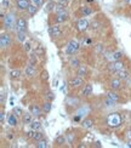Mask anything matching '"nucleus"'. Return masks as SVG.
I'll list each match as a JSON object with an SVG mask.
<instances>
[{"label":"nucleus","mask_w":131,"mask_h":148,"mask_svg":"<svg viewBox=\"0 0 131 148\" xmlns=\"http://www.w3.org/2000/svg\"><path fill=\"white\" fill-rule=\"evenodd\" d=\"M124 57V53L121 51H115L111 55V61H120Z\"/></svg>","instance_id":"19"},{"label":"nucleus","mask_w":131,"mask_h":148,"mask_svg":"<svg viewBox=\"0 0 131 148\" xmlns=\"http://www.w3.org/2000/svg\"><path fill=\"white\" fill-rule=\"evenodd\" d=\"M55 1H49V5L46 6V11H51V10H53L55 9Z\"/></svg>","instance_id":"40"},{"label":"nucleus","mask_w":131,"mask_h":148,"mask_svg":"<svg viewBox=\"0 0 131 148\" xmlns=\"http://www.w3.org/2000/svg\"><path fill=\"white\" fill-rule=\"evenodd\" d=\"M107 96H108V97H111L112 100H114L117 103H118V102L120 101V96H119L118 93L115 92V90H112V91H109V92L107 93Z\"/></svg>","instance_id":"25"},{"label":"nucleus","mask_w":131,"mask_h":148,"mask_svg":"<svg viewBox=\"0 0 131 148\" xmlns=\"http://www.w3.org/2000/svg\"><path fill=\"white\" fill-rule=\"evenodd\" d=\"M49 78H50V75H49V72L45 69L41 72V80H44V82H46V80H49Z\"/></svg>","instance_id":"38"},{"label":"nucleus","mask_w":131,"mask_h":148,"mask_svg":"<svg viewBox=\"0 0 131 148\" xmlns=\"http://www.w3.org/2000/svg\"><path fill=\"white\" fill-rule=\"evenodd\" d=\"M10 44H11L10 35L3 33L1 37H0V46H1V49H5V47H7V46H10Z\"/></svg>","instance_id":"6"},{"label":"nucleus","mask_w":131,"mask_h":148,"mask_svg":"<svg viewBox=\"0 0 131 148\" xmlns=\"http://www.w3.org/2000/svg\"><path fill=\"white\" fill-rule=\"evenodd\" d=\"M0 122H1V124L5 123V112H1V113H0Z\"/></svg>","instance_id":"42"},{"label":"nucleus","mask_w":131,"mask_h":148,"mask_svg":"<svg viewBox=\"0 0 131 148\" xmlns=\"http://www.w3.org/2000/svg\"><path fill=\"white\" fill-rule=\"evenodd\" d=\"M20 30H27V21L24 18H17L16 21V32H20Z\"/></svg>","instance_id":"7"},{"label":"nucleus","mask_w":131,"mask_h":148,"mask_svg":"<svg viewBox=\"0 0 131 148\" xmlns=\"http://www.w3.org/2000/svg\"><path fill=\"white\" fill-rule=\"evenodd\" d=\"M55 3H60V4H65L66 0H55Z\"/></svg>","instance_id":"46"},{"label":"nucleus","mask_w":131,"mask_h":148,"mask_svg":"<svg viewBox=\"0 0 131 148\" xmlns=\"http://www.w3.org/2000/svg\"><path fill=\"white\" fill-rule=\"evenodd\" d=\"M30 1L33 3L34 5H37L38 7H40V6L44 5V0H30Z\"/></svg>","instance_id":"39"},{"label":"nucleus","mask_w":131,"mask_h":148,"mask_svg":"<svg viewBox=\"0 0 131 148\" xmlns=\"http://www.w3.org/2000/svg\"><path fill=\"white\" fill-rule=\"evenodd\" d=\"M69 66L72 67V68H78V67L80 66V61H79V58H76V57H72L70 60H69Z\"/></svg>","instance_id":"26"},{"label":"nucleus","mask_w":131,"mask_h":148,"mask_svg":"<svg viewBox=\"0 0 131 148\" xmlns=\"http://www.w3.org/2000/svg\"><path fill=\"white\" fill-rule=\"evenodd\" d=\"M27 12H28L30 16H34L35 13L38 12V6H37V5H34V4L32 3L30 5L28 6V9H27Z\"/></svg>","instance_id":"24"},{"label":"nucleus","mask_w":131,"mask_h":148,"mask_svg":"<svg viewBox=\"0 0 131 148\" xmlns=\"http://www.w3.org/2000/svg\"><path fill=\"white\" fill-rule=\"evenodd\" d=\"M109 86L112 90H119L121 87V79L120 78H113L109 83Z\"/></svg>","instance_id":"11"},{"label":"nucleus","mask_w":131,"mask_h":148,"mask_svg":"<svg viewBox=\"0 0 131 148\" xmlns=\"http://www.w3.org/2000/svg\"><path fill=\"white\" fill-rule=\"evenodd\" d=\"M66 137L65 136H57L56 140H55V145L56 146H63L66 143Z\"/></svg>","instance_id":"29"},{"label":"nucleus","mask_w":131,"mask_h":148,"mask_svg":"<svg viewBox=\"0 0 131 148\" xmlns=\"http://www.w3.org/2000/svg\"><path fill=\"white\" fill-rule=\"evenodd\" d=\"M23 47H24V50L28 52V51H30V44L29 43H26L24 41V45H23Z\"/></svg>","instance_id":"44"},{"label":"nucleus","mask_w":131,"mask_h":148,"mask_svg":"<svg viewBox=\"0 0 131 148\" xmlns=\"http://www.w3.org/2000/svg\"><path fill=\"white\" fill-rule=\"evenodd\" d=\"M1 6L3 7H9V0H3V1H1Z\"/></svg>","instance_id":"45"},{"label":"nucleus","mask_w":131,"mask_h":148,"mask_svg":"<svg viewBox=\"0 0 131 148\" xmlns=\"http://www.w3.org/2000/svg\"><path fill=\"white\" fill-rule=\"evenodd\" d=\"M107 69L109 73H118L119 70H123L125 69V64H124V62H121L120 61H111V63L107 66Z\"/></svg>","instance_id":"2"},{"label":"nucleus","mask_w":131,"mask_h":148,"mask_svg":"<svg viewBox=\"0 0 131 148\" xmlns=\"http://www.w3.org/2000/svg\"><path fill=\"white\" fill-rule=\"evenodd\" d=\"M41 111H43V108H40L38 105H35V103L29 106V112L35 116H39L40 114H41Z\"/></svg>","instance_id":"13"},{"label":"nucleus","mask_w":131,"mask_h":148,"mask_svg":"<svg viewBox=\"0 0 131 148\" xmlns=\"http://www.w3.org/2000/svg\"><path fill=\"white\" fill-rule=\"evenodd\" d=\"M130 5H131V0H130Z\"/></svg>","instance_id":"52"},{"label":"nucleus","mask_w":131,"mask_h":148,"mask_svg":"<svg viewBox=\"0 0 131 148\" xmlns=\"http://www.w3.org/2000/svg\"><path fill=\"white\" fill-rule=\"evenodd\" d=\"M49 34H50V37H52V38H57L62 34V32H61V29L58 26H52L49 28Z\"/></svg>","instance_id":"9"},{"label":"nucleus","mask_w":131,"mask_h":148,"mask_svg":"<svg viewBox=\"0 0 131 148\" xmlns=\"http://www.w3.org/2000/svg\"><path fill=\"white\" fill-rule=\"evenodd\" d=\"M3 20H4V28L11 29L12 26H13V23H15V17H13L12 13H9V15L4 16Z\"/></svg>","instance_id":"5"},{"label":"nucleus","mask_w":131,"mask_h":148,"mask_svg":"<svg viewBox=\"0 0 131 148\" xmlns=\"http://www.w3.org/2000/svg\"><path fill=\"white\" fill-rule=\"evenodd\" d=\"M20 75H21V70L20 69H12L10 72V77L12 79H17V78H20Z\"/></svg>","instance_id":"35"},{"label":"nucleus","mask_w":131,"mask_h":148,"mask_svg":"<svg viewBox=\"0 0 131 148\" xmlns=\"http://www.w3.org/2000/svg\"><path fill=\"white\" fill-rule=\"evenodd\" d=\"M117 74H118V78H120L121 80H123V82H124V80H128V79L130 78V73H129V72L126 70V69L119 70Z\"/></svg>","instance_id":"18"},{"label":"nucleus","mask_w":131,"mask_h":148,"mask_svg":"<svg viewBox=\"0 0 131 148\" xmlns=\"http://www.w3.org/2000/svg\"><path fill=\"white\" fill-rule=\"evenodd\" d=\"M105 105L107 106V107H113V106H115L117 105V102L114 101V100H112V98L111 97H106L105 98Z\"/></svg>","instance_id":"34"},{"label":"nucleus","mask_w":131,"mask_h":148,"mask_svg":"<svg viewBox=\"0 0 131 148\" xmlns=\"http://www.w3.org/2000/svg\"><path fill=\"white\" fill-rule=\"evenodd\" d=\"M13 114H16L17 116H22L23 115V111H22V108H20V107H13Z\"/></svg>","instance_id":"36"},{"label":"nucleus","mask_w":131,"mask_h":148,"mask_svg":"<svg viewBox=\"0 0 131 148\" xmlns=\"http://www.w3.org/2000/svg\"><path fill=\"white\" fill-rule=\"evenodd\" d=\"M79 49H80V44L76 41V40L72 39V40H69V43L67 44L66 53H68V55H74V53L78 52Z\"/></svg>","instance_id":"3"},{"label":"nucleus","mask_w":131,"mask_h":148,"mask_svg":"<svg viewBox=\"0 0 131 148\" xmlns=\"http://www.w3.org/2000/svg\"><path fill=\"white\" fill-rule=\"evenodd\" d=\"M95 146H96V147H101V142L100 141H96V142H95Z\"/></svg>","instance_id":"47"},{"label":"nucleus","mask_w":131,"mask_h":148,"mask_svg":"<svg viewBox=\"0 0 131 148\" xmlns=\"http://www.w3.org/2000/svg\"><path fill=\"white\" fill-rule=\"evenodd\" d=\"M30 0H16V6L18 10H27L30 5Z\"/></svg>","instance_id":"10"},{"label":"nucleus","mask_w":131,"mask_h":148,"mask_svg":"<svg viewBox=\"0 0 131 148\" xmlns=\"http://www.w3.org/2000/svg\"><path fill=\"white\" fill-rule=\"evenodd\" d=\"M84 84V79L81 78V77H74V78H72L69 82H68V86L70 87V89H76V87H79V86H81V85Z\"/></svg>","instance_id":"4"},{"label":"nucleus","mask_w":131,"mask_h":148,"mask_svg":"<svg viewBox=\"0 0 131 148\" xmlns=\"http://www.w3.org/2000/svg\"><path fill=\"white\" fill-rule=\"evenodd\" d=\"M45 98H46L47 101H51V102H52V101L56 98V96H55V93H53L52 91H50V90H49V91H46V92H45Z\"/></svg>","instance_id":"33"},{"label":"nucleus","mask_w":131,"mask_h":148,"mask_svg":"<svg viewBox=\"0 0 131 148\" xmlns=\"http://www.w3.org/2000/svg\"><path fill=\"white\" fill-rule=\"evenodd\" d=\"M38 52H40V53H44V50L41 47H38Z\"/></svg>","instance_id":"48"},{"label":"nucleus","mask_w":131,"mask_h":148,"mask_svg":"<svg viewBox=\"0 0 131 148\" xmlns=\"http://www.w3.org/2000/svg\"><path fill=\"white\" fill-rule=\"evenodd\" d=\"M35 131H37V130H33V129H32L30 131L27 132V137L30 138V140H33V137H34V135H35Z\"/></svg>","instance_id":"41"},{"label":"nucleus","mask_w":131,"mask_h":148,"mask_svg":"<svg viewBox=\"0 0 131 148\" xmlns=\"http://www.w3.org/2000/svg\"><path fill=\"white\" fill-rule=\"evenodd\" d=\"M66 103H67V106H75V105H78L79 103V100L78 98H75V97H67V100H66Z\"/></svg>","instance_id":"28"},{"label":"nucleus","mask_w":131,"mask_h":148,"mask_svg":"<svg viewBox=\"0 0 131 148\" xmlns=\"http://www.w3.org/2000/svg\"><path fill=\"white\" fill-rule=\"evenodd\" d=\"M47 1H55V0H47Z\"/></svg>","instance_id":"51"},{"label":"nucleus","mask_w":131,"mask_h":148,"mask_svg":"<svg viewBox=\"0 0 131 148\" xmlns=\"http://www.w3.org/2000/svg\"><path fill=\"white\" fill-rule=\"evenodd\" d=\"M76 27H78V30L79 32H85L88 28H89V22L86 18H80L76 23Z\"/></svg>","instance_id":"8"},{"label":"nucleus","mask_w":131,"mask_h":148,"mask_svg":"<svg viewBox=\"0 0 131 148\" xmlns=\"http://www.w3.org/2000/svg\"><path fill=\"white\" fill-rule=\"evenodd\" d=\"M29 125H30V129L37 130V131H38L40 128H41V124H40V122H38V120H33V122H32Z\"/></svg>","instance_id":"32"},{"label":"nucleus","mask_w":131,"mask_h":148,"mask_svg":"<svg viewBox=\"0 0 131 148\" xmlns=\"http://www.w3.org/2000/svg\"><path fill=\"white\" fill-rule=\"evenodd\" d=\"M43 138H44V136H43V132L35 131V135H34V137H33V141L38 142V141H40V140H43Z\"/></svg>","instance_id":"37"},{"label":"nucleus","mask_w":131,"mask_h":148,"mask_svg":"<svg viewBox=\"0 0 131 148\" xmlns=\"http://www.w3.org/2000/svg\"><path fill=\"white\" fill-rule=\"evenodd\" d=\"M68 20V15H67L66 11L60 12V13H56V17H55V22L56 23H63Z\"/></svg>","instance_id":"12"},{"label":"nucleus","mask_w":131,"mask_h":148,"mask_svg":"<svg viewBox=\"0 0 131 148\" xmlns=\"http://www.w3.org/2000/svg\"><path fill=\"white\" fill-rule=\"evenodd\" d=\"M83 147H86V145H79V148H83Z\"/></svg>","instance_id":"49"},{"label":"nucleus","mask_w":131,"mask_h":148,"mask_svg":"<svg viewBox=\"0 0 131 148\" xmlns=\"http://www.w3.org/2000/svg\"><path fill=\"white\" fill-rule=\"evenodd\" d=\"M35 67L33 66V64H29V66H27L26 67V75L28 78H33V77H35Z\"/></svg>","instance_id":"15"},{"label":"nucleus","mask_w":131,"mask_h":148,"mask_svg":"<svg viewBox=\"0 0 131 148\" xmlns=\"http://www.w3.org/2000/svg\"><path fill=\"white\" fill-rule=\"evenodd\" d=\"M80 13L83 15L84 17H86V16H89V15H91L92 13V10L90 9L89 6H83V7H80Z\"/></svg>","instance_id":"27"},{"label":"nucleus","mask_w":131,"mask_h":148,"mask_svg":"<svg viewBox=\"0 0 131 148\" xmlns=\"http://www.w3.org/2000/svg\"><path fill=\"white\" fill-rule=\"evenodd\" d=\"M53 11H55L56 13L63 12V11H65V4H60V3H56V5H55V9H53Z\"/></svg>","instance_id":"30"},{"label":"nucleus","mask_w":131,"mask_h":148,"mask_svg":"<svg viewBox=\"0 0 131 148\" xmlns=\"http://www.w3.org/2000/svg\"><path fill=\"white\" fill-rule=\"evenodd\" d=\"M93 125H95V120L91 119V118H86L81 122V126L85 128V129H91Z\"/></svg>","instance_id":"14"},{"label":"nucleus","mask_w":131,"mask_h":148,"mask_svg":"<svg viewBox=\"0 0 131 148\" xmlns=\"http://www.w3.org/2000/svg\"><path fill=\"white\" fill-rule=\"evenodd\" d=\"M81 95L85 96V97H89L90 95H92V85L91 84H86L83 89V92H81Z\"/></svg>","instance_id":"16"},{"label":"nucleus","mask_w":131,"mask_h":148,"mask_svg":"<svg viewBox=\"0 0 131 148\" xmlns=\"http://www.w3.org/2000/svg\"><path fill=\"white\" fill-rule=\"evenodd\" d=\"M86 73H88V69H86V67L85 66H79L78 67V70H76V75L78 77H81V78H84L85 75H86Z\"/></svg>","instance_id":"21"},{"label":"nucleus","mask_w":131,"mask_h":148,"mask_svg":"<svg viewBox=\"0 0 131 148\" xmlns=\"http://www.w3.org/2000/svg\"><path fill=\"white\" fill-rule=\"evenodd\" d=\"M121 122H123V118H121V115L119 113H112L108 115V118H107V124L113 129L119 128Z\"/></svg>","instance_id":"1"},{"label":"nucleus","mask_w":131,"mask_h":148,"mask_svg":"<svg viewBox=\"0 0 131 148\" xmlns=\"http://www.w3.org/2000/svg\"><path fill=\"white\" fill-rule=\"evenodd\" d=\"M16 116H17L16 114H10V115L7 116V124L10 125V126H16L17 123H18V122H17Z\"/></svg>","instance_id":"20"},{"label":"nucleus","mask_w":131,"mask_h":148,"mask_svg":"<svg viewBox=\"0 0 131 148\" xmlns=\"http://www.w3.org/2000/svg\"><path fill=\"white\" fill-rule=\"evenodd\" d=\"M35 147L37 148H47L49 147V145H47V142H46V140H40V141H38L37 143H35Z\"/></svg>","instance_id":"31"},{"label":"nucleus","mask_w":131,"mask_h":148,"mask_svg":"<svg viewBox=\"0 0 131 148\" xmlns=\"http://www.w3.org/2000/svg\"><path fill=\"white\" fill-rule=\"evenodd\" d=\"M16 37H17V40H18L20 43H24L26 38H27V30H20V32H16Z\"/></svg>","instance_id":"17"},{"label":"nucleus","mask_w":131,"mask_h":148,"mask_svg":"<svg viewBox=\"0 0 131 148\" xmlns=\"http://www.w3.org/2000/svg\"><path fill=\"white\" fill-rule=\"evenodd\" d=\"M32 115H33V114H32L30 112H29V113L23 114V115H22V123H23V124H30L32 122H33V119H32Z\"/></svg>","instance_id":"22"},{"label":"nucleus","mask_w":131,"mask_h":148,"mask_svg":"<svg viewBox=\"0 0 131 148\" xmlns=\"http://www.w3.org/2000/svg\"><path fill=\"white\" fill-rule=\"evenodd\" d=\"M51 109H52V102L46 100L44 102V105H43V111L45 112V113H50Z\"/></svg>","instance_id":"23"},{"label":"nucleus","mask_w":131,"mask_h":148,"mask_svg":"<svg viewBox=\"0 0 131 148\" xmlns=\"http://www.w3.org/2000/svg\"><path fill=\"white\" fill-rule=\"evenodd\" d=\"M126 138H128L129 141H131V128L126 130Z\"/></svg>","instance_id":"43"},{"label":"nucleus","mask_w":131,"mask_h":148,"mask_svg":"<svg viewBox=\"0 0 131 148\" xmlns=\"http://www.w3.org/2000/svg\"><path fill=\"white\" fill-rule=\"evenodd\" d=\"M88 3H93V0H86Z\"/></svg>","instance_id":"50"}]
</instances>
